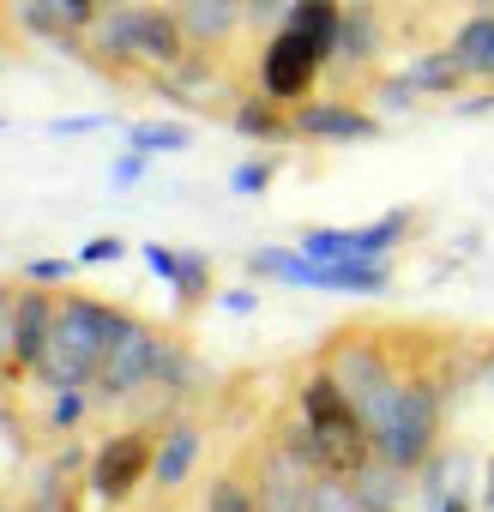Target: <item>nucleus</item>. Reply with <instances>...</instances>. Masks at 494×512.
I'll list each match as a JSON object with an SVG mask.
<instances>
[{
    "instance_id": "obj_31",
    "label": "nucleus",
    "mask_w": 494,
    "mask_h": 512,
    "mask_svg": "<svg viewBox=\"0 0 494 512\" xmlns=\"http://www.w3.org/2000/svg\"><path fill=\"white\" fill-rule=\"evenodd\" d=\"M85 404H91V398H85V386H73V392H55V416H49V422H55V428L67 434V428H73V422L85 416Z\"/></svg>"
},
{
    "instance_id": "obj_8",
    "label": "nucleus",
    "mask_w": 494,
    "mask_h": 512,
    "mask_svg": "<svg viewBox=\"0 0 494 512\" xmlns=\"http://www.w3.org/2000/svg\"><path fill=\"white\" fill-rule=\"evenodd\" d=\"M151 458H157V434L151 428H121L91 452V494L121 506L139 494V482H151Z\"/></svg>"
},
{
    "instance_id": "obj_33",
    "label": "nucleus",
    "mask_w": 494,
    "mask_h": 512,
    "mask_svg": "<svg viewBox=\"0 0 494 512\" xmlns=\"http://www.w3.org/2000/svg\"><path fill=\"white\" fill-rule=\"evenodd\" d=\"M175 260H181V253H169V247H157V241L145 247V266H151L157 278H175Z\"/></svg>"
},
{
    "instance_id": "obj_16",
    "label": "nucleus",
    "mask_w": 494,
    "mask_h": 512,
    "mask_svg": "<svg viewBox=\"0 0 494 512\" xmlns=\"http://www.w3.org/2000/svg\"><path fill=\"white\" fill-rule=\"evenodd\" d=\"M338 25H344V0H302L290 13V31H302L314 49H326V61L338 55Z\"/></svg>"
},
{
    "instance_id": "obj_29",
    "label": "nucleus",
    "mask_w": 494,
    "mask_h": 512,
    "mask_svg": "<svg viewBox=\"0 0 494 512\" xmlns=\"http://www.w3.org/2000/svg\"><path fill=\"white\" fill-rule=\"evenodd\" d=\"M127 253V241L121 235H97V241H85L79 247V266H109V260H121Z\"/></svg>"
},
{
    "instance_id": "obj_10",
    "label": "nucleus",
    "mask_w": 494,
    "mask_h": 512,
    "mask_svg": "<svg viewBox=\"0 0 494 512\" xmlns=\"http://www.w3.org/2000/svg\"><path fill=\"white\" fill-rule=\"evenodd\" d=\"M55 290L49 284H25L19 290V308H13V380L19 374H37L43 350H49V332H55Z\"/></svg>"
},
{
    "instance_id": "obj_5",
    "label": "nucleus",
    "mask_w": 494,
    "mask_h": 512,
    "mask_svg": "<svg viewBox=\"0 0 494 512\" xmlns=\"http://www.w3.org/2000/svg\"><path fill=\"white\" fill-rule=\"evenodd\" d=\"M320 368L344 386V398L356 404V416H362V422H368V416H380V410H386V398H392V392H398V380H404V368L392 362V350H386V338H380V332H338Z\"/></svg>"
},
{
    "instance_id": "obj_32",
    "label": "nucleus",
    "mask_w": 494,
    "mask_h": 512,
    "mask_svg": "<svg viewBox=\"0 0 494 512\" xmlns=\"http://www.w3.org/2000/svg\"><path fill=\"white\" fill-rule=\"evenodd\" d=\"M266 187H272V163L266 157H254V163L235 169V193H266Z\"/></svg>"
},
{
    "instance_id": "obj_35",
    "label": "nucleus",
    "mask_w": 494,
    "mask_h": 512,
    "mask_svg": "<svg viewBox=\"0 0 494 512\" xmlns=\"http://www.w3.org/2000/svg\"><path fill=\"white\" fill-rule=\"evenodd\" d=\"M139 175H145V157H139V151H127V157L115 163V181H139Z\"/></svg>"
},
{
    "instance_id": "obj_7",
    "label": "nucleus",
    "mask_w": 494,
    "mask_h": 512,
    "mask_svg": "<svg viewBox=\"0 0 494 512\" xmlns=\"http://www.w3.org/2000/svg\"><path fill=\"white\" fill-rule=\"evenodd\" d=\"M163 362H169V338L157 326H145V320H127L121 338L109 344L91 392L97 398H133V392H145V386L163 380Z\"/></svg>"
},
{
    "instance_id": "obj_3",
    "label": "nucleus",
    "mask_w": 494,
    "mask_h": 512,
    "mask_svg": "<svg viewBox=\"0 0 494 512\" xmlns=\"http://www.w3.org/2000/svg\"><path fill=\"white\" fill-rule=\"evenodd\" d=\"M440 404H446V392H440L434 374H404L398 392L386 398V410L368 416L374 458L404 470V476H416L434 458V446H440Z\"/></svg>"
},
{
    "instance_id": "obj_18",
    "label": "nucleus",
    "mask_w": 494,
    "mask_h": 512,
    "mask_svg": "<svg viewBox=\"0 0 494 512\" xmlns=\"http://www.w3.org/2000/svg\"><path fill=\"white\" fill-rule=\"evenodd\" d=\"M410 91H428V97H446V91H458L470 73L458 67V55L452 49H434V55H422V61H410Z\"/></svg>"
},
{
    "instance_id": "obj_13",
    "label": "nucleus",
    "mask_w": 494,
    "mask_h": 512,
    "mask_svg": "<svg viewBox=\"0 0 494 512\" xmlns=\"http://www.w3.org/2000/svg\"><path fill=\"white\" fill-rule=\"evenodd\" d=\"M169 7H175V19H181V31H187L193 49H223L247 25L241 0H169Z\"/></svg>"
},
{
    "instance_id": "obj_25",
    "label": "nucleus",
    "mask_w": 494,
    "mask_h": 512,
    "mask_svg": "<svg viewBox=\"0 0 494 512\" xmlns=\"http://www.w3.org/2000/svg\"><path fill=\"white\" fill-rule=\"evenodd\" d=\"M314 266H338V260H350V229H308L302 241H296Z\"/></svg>"
},
{
    "instance_id": "obj_21",
    "label": "nucleus",
    "mask_w": 494,
    "mask_h": 512,
    "mask_svg": "<svg viewBox=\"0 0 494 512\" xmlns=\"http://www.w3.org/2000/svg\"><path fill=\"white\" fill-rule=\"evenodd\" d=\"M127 145H133L139 157L187 151V145H193V127H181V121H133V127H127Z\"/></svg>"
},
{
    "instance_id": "obj_34",
    "label": "nucleus",
    "mask_w": 494,
    "mask_h": 512,
    "mask_svg": "<svg viewBox=\"0 0 494 512\" xmlns=\"http://www.w3.org/2000/svg\"><path fill=\"white\" fill-rule=\"evenodd\" d=\"M61 7H67V13H73V19H79L85 31H91V25L103 19V0H61Z\"/></svg>"
},
{
    "instance_id": "obj_15",
    "label": "nucleus",
    "mask_w": 494,
    "mask_h": 512,
    "mask_svg": "<svg viewBox=\"0 0 494 512\" xmlns=\"http://www.w3.org/2000/svg\"><path fill=\"white\" fill-rule=\"evenodd\" d=\"M446 49L458 55V67H464L470 79H494V13L464 19V25L452 31V43H446Z\"/></svg>"
},
{
    "instance_id": "obj_17",
    "label": "nucleus",
    "mask_w": 494,
    "mask_h": 512,
    "mask_svg": "<svg viewBox=\"0 0 494 512\" xmlns=\"http://www.w3.org/2000/svg\"><path fill=\"white\" fill-rule=\"evenodd\" d=\"M13 13H19V25L31 31V37H55V43H79V19L61 7V0H13Z\"/></svg>"
},
{
    "instance_id": "obj_38",
    "label": "nucleus",
    "mask_w": 494,
    "mask_h": 512,
    "mask_svg": "<svg viewBox=\"0 0 494 512\" xmlns=\"http://www.w3.org/2000/svg\"><path fill=\"white\" fill-rule=\"evenodd\" d=\"M362 512H392V506H362Z\"/></svg>"
},
{
    "instance_id": "obj_20",
    "label": "nucleus",
    "mask_w": 494,
    "mask_h": 512,
    "mask_svg": "<svg viewBox=\"0 0 494 512\" xmlns=\"http://www.w3.org/2000/svg\"><path fill=\"white\" fill-rule=\"evenodd\" d=\"M235 127H241L247 139H290V133H296V121H290L284 103H272V97H247V103L235 109Z\"/></svg>"
},
{
    "instance_id": "obj_40",
    "label": "nucleus",
    "mask_w": 494,
    "mask_h": 512,
    "mask_svg": "<svg viewBox=\"0 0 494 512\" xmlns=\"http://www.w3.org/2000/svg\"><path fill=\"white\" fill-rule=\"evenodd\" d=\"M488 500H494V476H488Z\"/></svg>"
},
{
    "instance_id": "obj_36",
    "label": "nucleus",
    "mask_w": 494,
    "mask_h": 512,
    "mask_svg": "<svg viewBox=\"0 0 494 512\" xmlns=\"http://www.w3.org/2000/svg\"><path fill=\"white\" fill-rule=\"evenodd\" d=\"M103 121L97 115H79V121H55V133H97Z\"/></svg>"
},
{
    "instance_id": "obj_27",
    "label": "nucleus",
    "mask_w": 494,
    "mask_h": 512,
    "mask_svg": "<svg viewBox=\"0 0 494 512\" xmlns=\"http://www.w3.org/2000/svg\"><path fill=\"white\" fill-rule=\"evenodd\" d=\"M13 308H19V284L0 278V380H13Z\"/></svg>"
},
{
    "instance_id": "obj_42",
    "label": "nucleus",
    "mask_w": 494,
    "mask_h": 512,
    "mask_svg": "<svg viewBox=\"0 0 494 512\" xmlns=\"http://www.w3.org/2000/svg\"><path fill=\"white\" fill-rule=\"evenodd\" d=\"M0 127H7V121H0Z\"/></svg>"
},
{
    "instance_id": "obj_14",
    "label": "nucleus",
    "mask_w": 494,
    "mask_h": 512,
    "mask_svg": "<svg viewBox=\"0 0 494 512\" xmlns=\"http://www.w3.org/2000/svg\"><path fill=\"white\" fill-rule=\"evenodd\" d=\"M193 464H199V422H187V416H175L163 434H157V458H151V482L169 494V488H181L187 476H193Z\"/></svg>"
},
{
    "instance_id": "obj_26",
    "label": "nucleus",
    "mask_w": 494,
    "mask_h": 512,
    "mask_svg": "<svg viewBox=\"0 0 494 512\" xmlns=\"http://www.w3.org/2000/svg\"><path fill=\"white\" fill-rule=\"evenodd\" d=\"M205 512H254V488H247L241 476H217V482H211Z\"/></svg>"
},
{
    "instance_id": "obj_12",
    "label": "nucleus",
    "mask_w": 494,
    "mask_h": 512,
    "mask_svg": "<svg viewBox=\"0 0 494 512\" xmlns=\"http://www.w3.org/2000/svg\"><path fill=\"white\" fill-rule=\"evenodd\" d=\"M290 121H296L302 139H320V145H356V139H374V115L356 109V103H338V97L296 103Z\"/></svg>"
},
{
    "instance_id": "obj_37",
    "label": "nucleus",
    "mask_w": 494,
    "mask_h": 512,
    "mask_svg": "<svg viewBox=\"0 0 494 512\" xmlns=\"http://www.w3.org/2000/svg\"><path fill=\"white\" fill-rule=\"evenodd\" d=\"M440 512H470V506H464V500L452 494V500H440Z\"/></svg>"
},
{
    "instance_id": "obj_11",
    "label": "nucleus",
    "mask_w": 494,
    "mask_h": 512,
    "mask_svg": "<svg viewBox=\"0 0 494 512\" xmlns=\"http://www.w3.org/2000/svg\"><path fill=\"white\" fill-rule=\"evenodd\" d=\"M85 488H91V458H85L79 446H61V452L37 470L25 512H79V506H85Z\"/></svg>"
},
{
    "instance_id": "obj_1",
    "label": "nucleus",
    "mask_w": 494,
    "mask_h": 512,
    "mask_svg": "<svg viewBox=\"0 0 494 512\" xmlns=\"http://www.w3.org/2000/svg\"><path fill=\"white\" fill-rule=\"evenodd\" d=\"M296 434V446L314 458L320 476H356L374 464V440H368V422L356 416V404L344 398V386L314 368L296 392V422H284Z\"/></svg>"
},
{
    "instance_id": "obj_2",
    "label": "nucleus",
    "mask_w": 494,
    "mask_h": 512,
    "mask_svg": "<svg viewBox=\"0 0 494 512\" xmlns=\"http://www.w3.org/2000/svg\"><path fill=\"white\" fill-rule=\"evenodd\" d=\"M127 320H133L127 308H109V302H97V296L67 290V296L55 302V332H49V350H43V362H37V380H43L49 392L97 386V368H103V356H109V344L121 338Z\"/></svg>"
},
{
    "instance_id": "obj_22",
    "label": "nucleus",
    "mask_w": 494,
    "mask_h": 512,
    "mask_svg": "<svg viewBox=\"0 0 494 512\" xmlns=\"http://www.w3.org/2000/svg\"><path fill=\"white\" fill-rule=\"evenodd\" d=\"M410 229V217L404 211H386L380 223H368V229H350V260H386L392 253V241Z\"/></svg>"
},
{
    "instance_id": "obj_9",
    "label": "nucleus",
    "mask_w": 494,
    "mask_h": 512,
    "mask_svg": "<svg viewBox=\"0 0 494 512\" xmlns=\"http://www.w3.org/2000/svg\"><path fill=\"white\" fill-rule=\"evenodd\" d=\"M320 67H326V49H314L302 31H272V43L260 49V97H272V103H308V91H314V79H320Z\"/></svg>"
},
{
    "instance_id": "obj_23",
    "label": "nucleus",
    "mask_w": 494,
    "mask_h": 512,
    "mask_svg": "<svg viewBox=\"0 0 494 512\" xmlns=\"http://www.w3.org/2000/svg\"><path fill=\"white\" fill-rule=\"evenodd\" d=\"M169 284L181 290V308H199V302L211 296V260H205V253H181Z\"/></svg>"
},
{
    "instance_id": "obj_19",
    "label": "nucleus",
    "mask_w": 494,
    "mask_h": 512,
    "mask_svg": "<svg viewBox=\"0 0 494 512\" xmlns=\"http://www.w3.org/2000/svg\"><path fill=\"white\" fill-rule=\"evenodd\" d=\"M374 55H380V25H374V13H368V7H356V13H350V7H344L338 55H332V61H356V67H362V61H374Z\"/></svg>"
},
{
    "instance_id": "obj_6",
    "label": "nucleus",
    "mask_w": 494,
    "mask_h": 512,
    "mask_svg": "<svg viewBox=\"0 0 494 512\" xmlns=\"http://www.w3.org/2000/svg\"><path fill=\"white\" fill-rule=\"evenodd\" d=\"M320 470L314 458L296 446L290 428H272L266 446H260V470H254V512H308V494H314Z\"/></svg>"
},
{
    "instance_id": "obj_28",
    "label": "nucleus",
    "mask_w": 494,
    "mask_h": 512,
    "mask_svg": "<svg viewBox=\"0 0 494 512\" xmlns=\"http://www.w3.org/2000/svg\"><path fill=\"white\" fill-rule=\"evenodd\" d=\"M247 7V25H260V31H284L290 25V13L302 7V0H241Z\"/></svg>"
},
{
    "instance_id": "obj_30",
    "label": "nucleus",
    "mask_w": 494,
    "mask_h": 512,
    "mask_svg": "<svg viewBox=\"0 0 494 512\" xmlns=\"http://www.w3.org/2000/svg\"><path fill=\"white\" fill-rule=\"evenodd\" d=\"M79 272V260H31L25 266V284H67Z\"/></svg>"
},
{
    "instance_id": "obj_24",
    "label": "nucleus",
    "mask_w": 494,
    "mask_h": 512,
    "mask_svg": "<svg viewBox=\"0 0 494 512\" xmlns=\"http://www.w3.org/2000/svg\"><path fill=\"white\" fill-rule=\"evenodd\" d=\"M308 512H362V494L350 476H320L308 494Z\"/></svg>"
},
{
    "instance_id": "obj_39",
    "label": "nucleus",
    "mask_w": 494,
    "mask_h": 512,
    "mask_svg": "<svg viewBox=\"0 0 494 512\" xmlns=\"http://www.w3.org/2000/svg\"><path fill=\"white\" fill-rule=\"evenodd\" d=\"M0 512H19V506H7V500H0Z\"/></svg>"
},
{
    "instance_id": "obj_41",
    "label": "nucleus",
    "mask_w": 494,
    "mask_h": 512,
    "mask_svg": "<svg viewBox=\"0 0 494 512\" xmlns=\"http://www.w3.org/2000/svg\"><path fill=\"white\" fill-rule=\"evenodd\" d=\"M103 7H121V0H103Z\"/></svg>"
},
{
    "instance_id": "obj_4",
    "label": "nucleus",
    "mask_w": 494,
    "mask_h": 512,
    "mask_svg": "<svg viewBox=\"0 0 494 512\" xmlns=\"http://www.w3.org/2000/svg\"><path fill=\"white\" fill-rule=\"evenodd\" d=\"M97 49L115 67H181L187 61V31L175 19V7H151V0H121L103 7V19L91 25Z\"/></svg>"
}]
</instances>
